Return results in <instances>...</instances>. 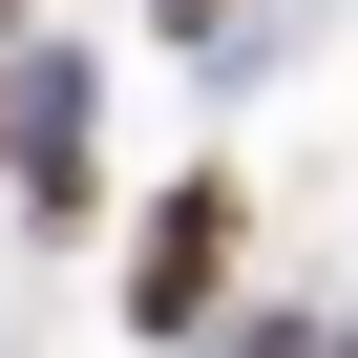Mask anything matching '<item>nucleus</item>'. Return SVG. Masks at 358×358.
I'll use <instances>...</instances> for the list:
<instances>
[{"label":"nucleus","mask_w":358,"mask_h":358,"mask_svg":"<svg viewBox=\"0 0 358 358\" xmlns=\"http://www.w3.org/2000/svg\"><path fill=\"white\" fill-rule=\"evenodd\" d=\"M211 274H232V190H169V232H148V274H127V295H148V337H190V316H211Z\"/></svg>","instance_id":"f257e3e1"},{"label":"nucleus","mask_w":358,"mask_h":358,"mask_svg":"<svg viewBox=\"0 0 358 358\" xmlns=\"http://www.w3.org/2000/svg\"><path fill=\"white\" fill-rule=\"evenodd\" d=\"M22 190H43V211H85V85H64V64L22 85Z\"/></svg>","instance_id":"f03ea898"},{"label":"nucleus","mask_w":358,"mask_h":358,"mask_svg":"<svg viewBox=\"0 0 358 358\" xmlns=\"http://www.w3.org/2000/svg\"><path fill=\"white\" fill-rule=\"evenodd\" d=\"M169 22H211V0H169Z\"/></svg>","instance_id":"7ed1b4c3"}]
</instances>
